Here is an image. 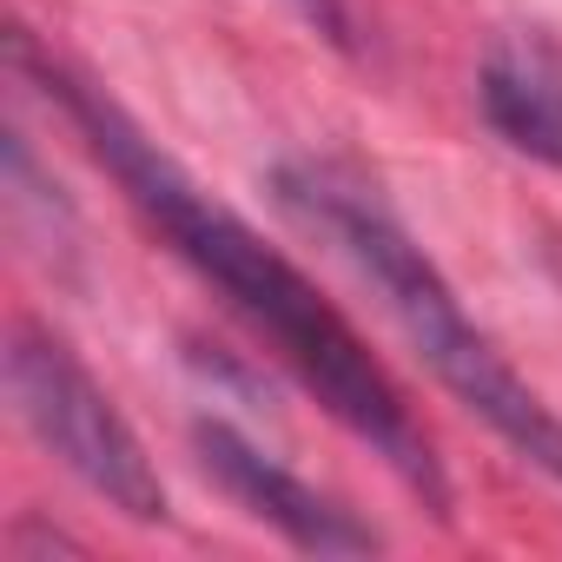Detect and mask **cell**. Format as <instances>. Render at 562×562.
Returning a JSON list of instances; mask_svg holds the SVG:
<instances>
[{
	"mask_svg": "<svg viewBox=\"0 0 562 562\" xmlns=\"http://www.w3.org/2000/svg\"><path fill=\"white\" fill-rule=\"evenodd\" d=\"M192 443H199L205 476H218V490L232 503H245L258 522H271L292 549H305V555H371L378 549V529H364L345 503H331L325 490L292 476L232 424H192Z\"/></svg>",
	"mask_w": 562,
	"mask_h": 562,
	"instance_id": "obj_4",
	"label": "cell"
},
{
	"mask_svg": "<svg viewBox=\"0 0 562 562\" xmlns=\"http://www.w3.org/2000/svg\"><path fill=\"white\" fill-rule=\"evenodd\" d=\"M8 397L21 411V424L120 516L133 522H166V483L139 443V430L120 417V404L106 397V384L74 358L67 338L41 331V325H14L8 331Z\"/></svg>",
	"mask_w": 562,
	"mask_h": 562,
	"instance_id": "obj_3",
	"label": "cell"
},
{
	"mask_svg": "<svg viewBox=\"0 0 562 562\" xmlns=\"http://www.w3.org/2000/svg\"><path fill=\"white\" fill-rule=\"evenodd\" d=\"M299 8H305V21H318L338 47H351V21H345V8H338V0H299Z\"/></svg>",
	"mask_w": 562,
	"mask_h": 562,
	"instance_id": "obj_6",
	"label": "cell"
},
{
	"mask_svg": "<svg viewBox=\"0 0 562 562\" xmlns=\"http://www.w3.org/2000/svg\"><path fill=\"white\" fill-rule=\"evenodd\" d=\"M8 54H14V67H21L27 80H41V93L80 126L87 153L126 186V199L159 225V238L205 278V285H212L278 358L299 371V384H305L358 443H371V457H384V463L397 470V483H411L437 516H450L443 463H437L424 424L411 417L397 378L371 358V345L351 331V318H345L278 245H265L238 212H225L205 186H192V179L179 172V159H166L159 139H146V133L126 120L120 100H106L93 80L67 74V67H60L54 54H41L27 34H14Z\"/></svg>",
	"mask_w": 562,
	"mask_h": 562,
	"instance_id": "obj_1",
	"label": "cell"
},
{
	"mask_svg": "<svg viewBox=\"0 0 562 562\" xmlns=\"http://www.w3.org/2000/svg\"><path fill=\"white\" fill-rule=\"evenodd\" d=\"M476 100L503 146L562 172V67L542 47H522V41L490 47L476 74Z\"/></svg>",
	"mask_w": 562,
	"mask_h": 562,
	"instance_id": "obj_5",
	"label": "cell"
},
{
	"mask_svg": "<svg viewBox=\"0 0 562 562\" xmlns=\"http://www.w3.org/2000/svg\"><path fill=\"white\" fill-rule=\"evenodd\" d=\"M271 192L292 218H305L312 232H325L384 299V312L397 318V331L411 338V351L430 364V378L470 411L483 417L522 463H536L542 476L562 483V417L509 371V358L476 331V318L463 312V299L450 292V278L430 265V251L338 166L318 159H285L271 172Z\"/></svg>",
	"mask_w": 562,
	"mask_h": 562,
	"instance_id": "obj_2",
	"label": "cell"
}]
</instances>
